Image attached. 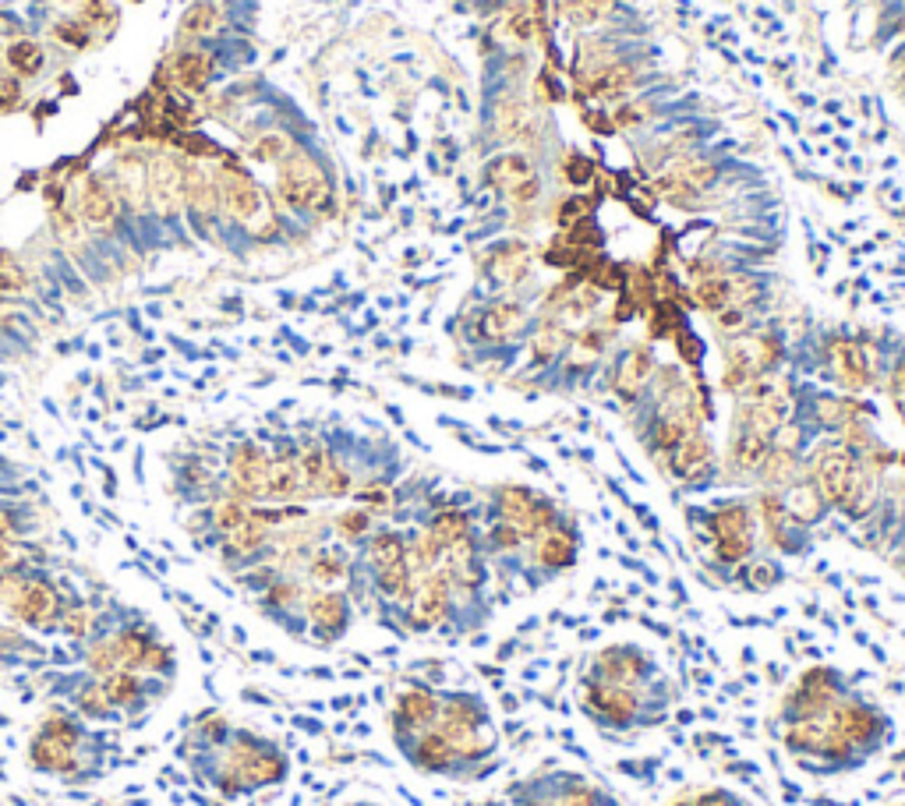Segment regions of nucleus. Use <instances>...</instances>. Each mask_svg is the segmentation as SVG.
Wrapping results in <instances>:
<instances>
[{
  "label": "nucleus",
  "instance_id": "obj_18",
  "mask_svg": "<svg viewBox=\"0 0 905 806\" xmlns=\"http://www.w3.org/2000/svg\"><path fill=\"white\" fill-rule=\"evenodd\" d=\"M655 372H658L655 354H651V347L640 343V347H630L623 358L616 361V368H612V389H616L626 403H637L640 396L647 393Z\"/></svg>",
  "mask_w": 905,
  "mask_h": 806
},
{
  "label": "nucleus",
  "instance_id": "obj_29",
  "mask_svg": "<svg viewBox=\"0 0 905 806\" xmlns=\"http://www.w3.org/2000/svg\"><path fill=\"white\" fill-rule=\"evenodd\" d=\"M220 25H223V11L216 4H209V0H198L195 8H188V15L181 18L184 36H198V39L220 32Z\"/></svg>",
  "mask_w": 905,
  "mask_h": 806
},
{
  "label": "nucleus",
  "instance_id": "obj_7",
  "mask_svg": "<svg viewBox=\"0 0 905 806\" xmlns=\"http://www.w3.org/2000/svg\"><path fill=\"white\" fill-rule=\"evenodd\" d=\"M690 531L700 556L718 580L739 591L764 594L782 584V566L757 552V510L750 499H722L690 510Z\"/></svg>",
  "mask_w": 905,
  "mask_h": 806
},
{
  "label": "nucleus",
  "instance_id": "obj_30",
  "mask_svg": "<svg viewBox=\"0 0 905 806\" xmlns=\"http://www.w3.org/2000/svg\"><path fill=\"white\" fill-rule=\"evenodd\" d=\"M294 149H297V145H294V138H290V135H283V131H269V135L255 138V145H251V160L276 163V167H280V163L287 160Z\"/></svg>",
  "mask_w": 905,
  "mask_h": 806
},
{
  "label": "nucleus",
  "instance_id": "obj_28",
  "mask_svg": "<svg viewBox=\"0 0 905 806\" xmlns=\"http://www.w3.org/2000/svg\"><path fill=\"white\" fill-rule=\"evenodd\" d=\"M4 61H8V68L15 71V78H36L46 64V54L36 39H18V43L8 46Z\"/></svg>",
  "mask_w": 905,
  "mask_h": 806
},
{
  "label": "nucleus",
  "instance_id": "obj_27",
  "mask_svg": "<svg viewBox=\"0 0 905 806\" xmlns=\"http://www.w3.org/2000/svg\"><path fill=\"white\" fill-rule=\"evenodd\" d=\"M563 15L577 29H598L616 15V0H563Z\"/></svg>",
  "mask_w": 905,
  "mask_h": 806
},
{
  "label": "nucleus",
  "instance_id": "obj_31",
  "mask_svg": "<svg viewBox=\"0 0 905 806\" xmlns=\"http://www.w3.org/2000/svg\"><path fill=\"white\" fill-rule=\"evenodd\" d=\"M884 389H888L891 403L902 411L905 407V347L895 350L888 358V365H884Z\"/></svg>",
  "mask_w": 905,
  "mask_h": 806
},
{
  "label": "nucleus",
  "instance_id": "obj_35",
  "mask_svg": "<svg viewBox=\"0 0 905 806\" xmlns=\"http://www.w3.org/2000/svg\"><path fill=\"white\" fill-rule=\"evenodd\" d=\"M510 32H513L517 39H524V43H527V39H531V32H534V29H531V18H527V15H513V18H510Z\"/></svg>",
  "mask_w": 905,
  "mask_h": 806
},
{
  "label": "nucleus",
  "instance_id": "obj_17",
  "mask_svg": "<svg viewBox=\"0 0 905 806\" xmlns=\"http://www.w3.org/2000/svg\"><path fill=\"white\" fill-rule=\"evenodd\" d=\"M75 216L85 223V230H110L121 216V198L114 184L103 177H85L75 191Z\"/></svg>",
  "mask_w": 905,
  "mask_h": 806
},
{
  "label": "nucleus",
  "instance_id": "obj_24",
  "mask_svg": "<svg viewBox=\"0 0 905 806\" xmlns=\"http://www.w3.org/2000/svg\"><path fill=\"white\" fill-rule=\"evenodd\" d=\"M209 78H213V57L206 50H181L170 61V82L181 92H188V96L206 92Z\"/></svg>",
  "mask_w": 905,
  "mask_h": 806
},
{
  "label": "nucleus",
  "instance_id": "obj_11",
  "mask_svg": "<svg viewBox=\"0 0 905 806\" xmlns=\"http://www.w3.org/2000/svg\"><path fill=\"white\" fill-rule=\"evenodd\" d=\"M276 195L294 213H326L333 202V184H329L326 167L312 153L294 149L276 167Z\"/></svg>",
  "mask_w": 905,
  "mask_h": 806
},
{
  "label": "nucleus",
  "instance_id": "obj_8",
  "mask_svg": "<svg viewBox=\"0 0 905 806\" xmlns=\"http://www.w3.org/2000/svg\"><path fill=\"white\" fill-rule=\"evenodd\" d=\"M110 743L71 708H50L39 718L25 750V764L36 775L61 785H92L107 775Z\"/></svg>",
  "mask_w": 905,
  "mask_h": 806
},
{
  "label": "nucleus",
  "instance_id": "obj_3",
  "mask_svg": "<svg viewBox=\"0 0 905 806\" xmlns=\"http://www.w3.org/2000/svg\"><path fill=\"white\" fill-rule=\"evenodd\" d=\"M389 739L400 761L425 778L478 785L502 768L495 711L471 686H400L389 704Z\"/></svg>",
  "mask_w": 905,
  "mask_h": 806
},
{
  "label": "nucleus",
  "instance_id": "obj_15",
  "mask_svg": "<svg viewBox=\"0 0 905 806\" xmlns=\"http://www.w3.org/2000/svg\"><path fill=\"white\" fill-rule=\"evenodd\" d=\"M541 131V114L534 103H527L524 96H499L492 107V135L502 145L517 142H538Z\"/></svg>",
  "mask_w": 905,
  "mask_h": 806
},
{
  "label": "nucleus",
  "instance_id": "obj_5",
  "mask_svg": "<svg viewBox=\"0 0 905 806\" xmlns=\"http://www.w3.org/2000/svg\"><path fill=\"white\" fill-rule=\"evenodd\" d=\"M676 683L651 647L609 640L577 669L573 704L605 743H637L676 715Z\"/></svg>",
  "mask_w": 905,
  "mask_h": 806
},
{
  "label": "nucleus",
  "instance_id": "obj_1",
  "mask_svg": "<svg viewBox=\"0 0 905 806\" xmlns=\"http://www.w3.org/2000/svg\"><path fill=\"white\" fill-rule=\"evenodd\" d=\"M350 594L400 640L478 637L495 616V573L467 506L428 499L407 524H375L350 548Z\"/></svg>",
  "mask_w": 905,
  "mask_h": 806
},
{
  "label": "nucleus",
  "instance_id": "obj_9",
  "mask_svg": "<svg viewBox=\"0 0 905 806\" xmlns=\"http://www.w3.org/2000/svg\"><path fill=\"white\" fill-rule=\"evenodd\" d=\"M502 806H626L605 782L580 768L545 764L531 775L517 778L506 789Z\"/></svg>",
  "mask_w": 905,
  "mask_h": 806
},
{
  "label": "nucleus",
  "instance_id": "obj_4",
  "mask_svg": "<svg viewBox=\"0 0 905 806\" xmlns=\"http://www.w3.org/2000/svg\"><path fill=\"white\" fill-rule=\"evenodd\" d=\"M481 545L495 577L527 591L556 584L577 570L584 534L573 513L541 488L506 481L488 492L485 517L478 520Z\"/></svg>",
  "mask_w": 905,
  "mask_h": 806
},
{
  "label": "nucleus",
  "instance_id": "obj_32",
  "mask_svg": "<svg viewBox=\"0 0 905 806\" xmlns=\"http://www.w3.org/2000/svg\"><path fill=\"white\" fill-rule=\"evenodd\" d=\"M177 145H181L184 153L198 156V160H206V156L220 153V149H216V145L209 142V138H202V135H181V138H177Z\"/></svg>",
  "mask_w": 905,
  "mask_h": 806
},
{
  "label": "nucleus",
  "instance_id": "obj_19",
  "mask_svg": "<svg viewBox=\"0 0 905 806\" xmlns=\"http://www.w3.org/2000/svg\"><path fill=\"white\" fill-rule=\"evenodd\" d=\"M266 471H269V453L259 449L255 442H241L230 453V481L244 499H266Z\"/></svg>",
  "mask_w": 905,
  "mask_h": 806
},
{
  "label": "nucleus",
  "instance_id": "obj_20",
  "mask_svg": "<svg viewBox=\"0 0 905 806\" xmlns=\"http://www.w3.org/2000/svg\"><path fill=\"white\" fill-rule=\"evenodd\" d=\"M531 181H538V167H534V156H527V153L506 149V153H495L492 160L485 163V184L506 198Z\"/></svg>",
  "mask_w": 905,
  "mask_h": 806
},
{
  "label": "nucleus",
  "instance_id": "obj_14",
  "mask_svg": "<svg viewBox=\"0 0 905 806\" xmlns=\"http://www.w3.org/2000/svg\"><path fill=\"white\" fill-rule=\"evenodd\" d=\"M149 209L163 223L177 220L184 209V163L174 156L149 160Z\"/></svg>",
  "mask_w": 905,
  "mask_h": 806
},
{
  "label": "nucleus",
  "instance_id": "obj_13",
  "mask_svg": "<svg viewBox=\"0 0 905 806\" xmlns=\"http://www.w3.org/2000/svg\"><path fill=\"white\" fill-rule=\"evenodd\" d=\"M216 191H220V220L230 223H255L266 209V195L251 174L237 163H223L216 170Z\"/></svg>",
  "mask_w": 905,
  "mask_h": 806
},
{
  "label": "nucleus",
  "instance_id": "obj_23",
  "mask_svg": "<svg viewBox=\"0 0 905 806\" xmlns=\"http://www.w3.org/2000/svg\"><path fill=\"white\" fill-rule=\"evenodd\" d=\"M488 276H492V283L499 290H513L517 283H524L527 276H531V251H527V244H499V248L488 255L485 262Z\"/></svg>",
  "mask_w": 905,
  "mask_h": 806
},
{
  "label": "nucleus",
  "instance_id": "obj_10",
  "mask_svg": "<svg viewBox=\"0 0 905 806\" xmlns=\"http://www.w3.org/2000/svg\"><path fill=\"white\" fill-rule=\"evenodd\" d=\"M534 319H531V308L517 297L502 294L485 301L481 308H474L471 319L464 326V340L471 343L474 350H485V354H506V350L520 347V343L531 336Z\"/></svg>",
  "mask_w": 905,
  "mask_h": 806
},
{
  "label": "nucleus",
  "instance_id": "obj_6",
  "mask_svg": "<svg viewBox=\"0 0 905 806\" xmlns=\"http://www.w3.org/2000/svg\"><path fill=\"white\" fill-rule=\"evenodd\" d=\"M177 757L191 768L195 782L223 799L259 796L266 789H280L290 778V753L283 743L237 722H230V729L213 743L184 736Z\"/></svg>",
  "mask_w": 905,
  "mask_h": 806
},
{
  "label": "nucleus",
  "instance_id": "obj_34",
  "mask_svg": "<svg viewBox=\"0 0 905 806\" xmlns=\"http://www.w3.org/2000/svg\"><path fill=\"white\" fill-rule=\"evenodd\" d=\"M591 174L594 170H591V163H587L584 156H577V153L566 156V177H570V184H587L591 181Z\"/></svg>",
  "mask_w": 905,
  "mask_h": 806
},
{
  "label": "nucleus",
  "instance_id": "obj_33",
  "mask_svg": "<svg viewBox=\"0 0 905 806\" xmlns=\"http://www.w3.org/2000/svg\"><path fill=\"white\" fill-rule=\"evenodd\" d=\"M18 99H22V82L18 78H0V114L15 110Z\"/></svg>",
  "mask_w": 905,
  "mask_h": 806
},
{
  "label": "nucleus",
  "instance_id": "obj_16",
  "mask_svg": "<svg viewBox=\"0 0 905 806\" xmlns=\"http://www.w3.org/2000/svg\"><path fill=\"white\" fill-rule=\"evenodd\" d=\"M184 209L195 220V230L209 234L220 220V191H216V174H209L202 163L184 167Z\"/></svg>",
  "mask_w": 905,
  "mask_h": 806
},
{
  "label": "nucleus",
  "instance_id": "obj_37",
  "mask_svg": "<svg viewBox=\"0 0 905 806\" xmlns=\"http://www.w3.org/2000/svg\"><path fill=\"white\" fill-rule=\"evenodd\" d=\"M891 806H905V803H891Z\"/></svg>",
  "mask_w": 905,
  "mask_h": 806
},
{
  "label": "nucleus",
  "instance_id": "obj_22",
  "mask_svg": "<svg viewBox=\"0 0 905 806\" xmlns=\"http://www.w3.org/2000/svg\"><path fill=\"white\" fill-rule=\"evenodd\" d=\"M662 177H669V181H676V184H683V188L704 195V191H711L718 181H722V163L711 160V156L686 153V156H679V160L665 163Z\"/></svg>",
  "mask_w": 905,
  "mask_h": 806
},
{
  "label": "nucleus",
  "instance_id": "obj_2",
  "mask_svg": "<svg viewBox=\"0 0 905 806\" xmlns=\"http://www.w3.org/2000/svg\"><path fill=\"white\" fill-rule=\"evenodd\" d=\"M775 736L792 768L831 782L867 771L895 743V718L845 669L817 662L785 686Z\"/></svg>",
  "mask_w": 905,
  "mask_h": 806
},
{
  "label": "nucleus",
  "instance_id": "obj_26",
  "mask_svg": "<svg viewBox=\"0 0 905 806\" xmlns=\"http://www.w3.org/2000/svg\"><path fill=\"white\" fill-rule=\"evenodd\" d=\"M669 806H757L746 799L743 792L729 789V785H693V789L679 792Z\"/></svg>",
  "mask_w": 905,
  "mask_h": 806
},
{
  "label": "nucleus",
  "instance_id": "obj_25",
  "mask_svg": "<svg viewBox=\"0 0 905 806\" xmlns=\"http://www.w3.org/2000/svg\"><path fill=\"white\" fill-rule=\"evenodd\" d=\"M640 78H644V68H640V64L616 61L609 71H601L594 82H587V92H591L594 99H623L640 89Z\"/></svg>",
  "mask_w": 905,
  "mask_h": 806
},
{
  "label": "nucleus",
  "instance_id": "obj_21",
  "mask_svg": "<svg viewBox=\"0 0 905 806\" xmlns=\"http://www.w3.org/2000/svg\"><path fill=\"white\" fill-rule=\"evenodd\" d=\"M114 191L121 198V209H128L131 216H142L149 206V163L142 156L128 153L117 160L114 167Z\"/></svg>",
  "mask_w": 905,
  "mask_h": 806
},
{
  "label": "nucleus",
  "instance_id": "obj_36",
  "mask_svg": "<svg viewBox=\"0 0 905 806\" xmlns=\"http://www.w3.org/2000/svg\"><path fill=\"white\" fill-rule=\"evenodd\" d=\"M343 806H382V803H372V799H354V803H343Z\"/></svg>",
  "mask_w": 905,
  "mask_h": 806
},
{
  "label": "nucleus",
  "instance_id": "obj_12",
  "mask_svg": "<svg viewBox=\"0 0 905 806\" xmlns=\"http://www.w3.org/2000/svg\"><path fill=\"white\" fill-rule=\"evenodd\" d=\"M824 365H828L835 386L842 389H867L881 372L877 350L867 343V336H831L824 347Z\"/></svg>",
  "mask_w": 905,
  "mask_h": 806
}]
</instances>
